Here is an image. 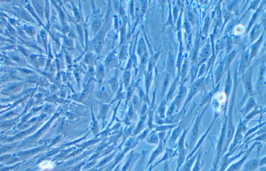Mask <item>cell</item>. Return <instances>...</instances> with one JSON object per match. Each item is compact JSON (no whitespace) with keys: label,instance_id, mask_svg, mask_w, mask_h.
Returning <instances> with one entry per match:
<instances>
[{"label":"cell","instance_id":"1","mask_svg":"<svg viewBox=\"0 0 266 171\" xmlns=\"http://www.w3.org/2000/svg\"><path fill=\"white\" fill-rule=\"evenodd\" d=\"M200 123V118L199 117L197 118L196 119V121H195V123L193 126V128L192 129V134L190 138V144L191 145L192 143H193L195 142V141L196 140L197 135H198V130H199V125Z\"/></svg>","mask_w":266,"mask_h":171},{"label":"cell","instance_id":"2","mask_svg":"<svg viewBox=\"0 0 266 171\" xmlns=\"http://www.w3.org/2000/svg\"><path fill=\"white\" fill-rule=\"evenodd\" d=\"M180 128V125L179 126H178V127L177 126L175 128V130L173 131V132H172V134H171V137H170V142H171V143L175 142V141L177 139L178 136L179 135Z\"/></svg>","mask_w":266,"mask_h":171},{"label":"cell","instance_id":"3","mask_svg":"<svg viewBox=\"0 0 266 171\" xmlns=\"http://www.w3.org/2000/svg\"><path fill=\"white\" fill-rule=\"evenodd\" d=\"M39 167L41 168L42 169H45L48 168H51L53 167V165L51 163L49 162H43L39 164Z\"/></svg>","mask_w":266,"mask_h":171},{"label":"cell","instance_id":"4","mask_svg":"<svg viewBox=\"0 0 266 171\" xmlns=\"http://www.w3.org/2000/svg\"><path fill=\"white\" fill-rule=\"evenodd\" d=\"M199 86H200V83H197L195 85H194L193 86V87H192V88L191 89V92H190V95H189V97L188 98V101L193 97V96L196 92L198 91V89H199Z\"/></svg>","mask_w":266,"mask_h":171},{"label":"cell","instance_id":"5","mask_svg":"<svg viewBox=\"0 0 266 171\" xmlns=\"http://www.w3.org/2000/svg\"><path fill=\"white\" fill-rule=\"evenodd\" d=\"M263 125H265V122H264L263 123H261V124H260V125H258V126H256L255 127H254V128H252V129H250V130L248 131V132L246 133V135H245V138L246 137H248V136H249V135H250L251 133H252L253 132H255V131L256 130H258V129H259L260 128H261V127H262Z\"/></svg>","mask_w":266,"mask_h":171},{"label":"cell","instance_id":"6","mask_svg":"<svg viewBox=\"0 0 266 171\" xmlns=\"http://www.w3.org/2000/svg\"><path fill=\"white\" fill-rule=\"evenodd\" d=\"M102 39L101 37H98L95 43V47L97 51L101 49L102 44Z\"/></svg>","mask_w":266,"mask_h":171},{"label":"cell","instance_id":"7","mask_svg":"<svg viewBox=\"0 0 266 171\" xmlns=\"http://www.w3.org/2000/svg\"><path fill=\"white\" fill-rule=\"evenodd\" d=\"M265 133H263L262 134H261V135L258 136L257 137H256V138H255L254 139H252L251 141H249V142H252V141H260V142H264L265 141Z\"/></svg>","mask_w":266,"mask_h":171},{"label":"cell","instance_id":"8","mask_svg":"<svg viewBox=\"0 0 266 171\" xmlns=\"http://www.w3.org/2000/svg\"><path fill=\"white\" fill-rule=\"evenodd\" d=\"M100 27V23L98 20L95 21L92 24V29L94 30V31H97L99 29Z\"/></svg>","mask_w":266,"mask_h":171}]
</instances>
